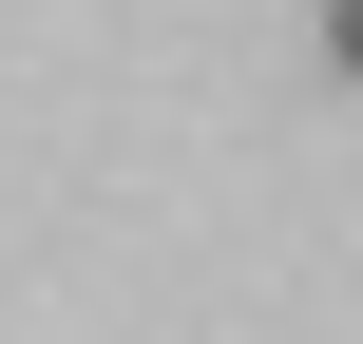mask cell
Segmentation results:
<instances>
[{"mask_svg": "<svg viewBox=\"0 0 363 344\" xmlns=\"http://www.w3.org/2000/svg\"><path fill=\"white\" fill-rule=\"evenodd\" d=\"M325 57H345V77H363V0H325Z\"/></svg>", "mask_w": 363, "mask_h": 344, "instance_id": "1", "label": "cell"}]
</instances>
